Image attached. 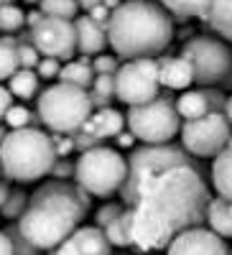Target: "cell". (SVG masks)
Returning a JSON list of instances; mask_svg holds the SVG:
<instances>
[{
	"instance_id": "cell-48",
	"label": "cell",
	"mask_w": 232,
	"mask_h": 255,
	"mask_svg": "<svg viewBox=\"0 0 232 255\" xmlns=\"http://www.w3.org/2000/svg\"><path fill=\"white\" fill-rule=\"evenodd\" d=\"M26 3H28V5H38V0H26Z\"/></svg>"
},
{
	"instance_id": "cell-29",
	"label": "cell",
	"mask_w": 232,
	"mask_h": 255,
	"mask_svg": "<svg viewBox=\"0 0 232 255\" xmlns=\"http://www.w3.org/2000/svg\"><path fill=\"white\" fill-rule=\"evenodd\" d=\"M26 204H28V194H26V191L23 189H10L5 202H3V207H0V217L15 222L20 215H23Z\"/></svg>"
},
{
	"instance_id": "cell-17",
	"label": "cell",
	"mask_w": 232,
	"mask_h": 255,
	"mask_svg": "<svg viewBox=\"0 0 232 255\" xmlns=\"http://www.w3.org/2000/svg\"><path fill=\"white\" fill-rule=\"evenodd\" d=\"M204 222L209 225L212 232H217L220 238H230L232 240V202L225 199V197L209 199Z\"/></svg>"
},
{
	"instance_id": "cell-37",
	"label": "cell",
	"mask_w": 232,
	"mask_h": 255,
	"mask_svg": "<svg viewBox=\"0 0 232 255\" xmlns=\"http://www.w3.org/2000/svg\"><path fill=\"white\" fill-rule=\"evenodd\" d=\"M72 140H74V151H79V153L90 151V148H95V145H102V140H100L97 135H92V133H87V130H82V128L72 133Z\"/></svg>"
},
{
	"instance_id": "cell-18",
	"label": "cell",
	"mask_w": 232,
	"mask_h": 255,
	"mask_svg": "<svg viewBox=\"0 0 232 255\" xmlns=\"http://www.w3.org/2000/svg\"><path fill=\"white\" fill-rule=\"evenodd\" d=\"M212 184L217 194L232 202V148H222L212 161Z\"/></svg>"
},
{
	"instance_id": "cell-50",
	"label": "cell",
	"mask_w": 232,
	"mask_h": 255,
	"mask_svg": "<svg viewBox=\"0 0 232 255\" xmlns=\"http://www.w3.org/2000/svg\"><path fill=\"white\" fill-rule=\"evenodd\" d=\"M227 148H232V135H230V140H227Z\"/></svg>"
},
{
	"instance_id": "cell-30",
	"label": "cell",
	"mask_w": 232,
	"mask_h": 255,
	"mask_svg": "<svg viewBox=\"0 0 232 255\" xmlns=\"http://www.w3.org/2000/svg\"><path fill=\"white\" fill-rule=\"evenodd\" d=\"M38 10L44 15H54V18H67L72 20L79 10L77 0H38Z\"/></svg>"
},
{
	"instance_id": "cell-39",
	"label": "cell",
	"mask_w": 232,
	"mask_h": 255,
	"mask_svg": "<svg viewBox=\"0 0 232 255\" xmlns=\"http://www.w3.org/2000/svg\"><path fill=\"white\" fill-rule=\"evenodd\" d=\"M110 13H113V10H110V8H105L102 3L87 10V15H90L92 20H97V23H100V26H105V28H108V20H110Z\"/></svg>"
},
{
	"instance_id": "cell-23",
	"label": "cell",
	"mask_w": 232,
	"mask_h": 255,
	"mask_svg": "<svg viewBox=\"0 0 232 255\" xmlns=\"http://www.w3.org/2000/svg\"><path fill=\"white\" fill-rule=\"evenodd\" d=\"M102 232L113 248H120V250L130 248V207H125L108 227H102Z\"/></svg>"
},
{
	"instance_id": "cell-10",
	"label": "cell",
	"mask_w": 232,
	"mask_h": 255,
	"mask_svg": "<svg viewBox=\"0 0 232 255\" xmlns=\"http://www.w3.org/2000/svg\"><path fill=\"white\" fill-rule=\"evenodd\" d=\"M158 67L156 59H130L115 72V97L120 102L140 105L158 95Z\"/></svg>"
},
{
	"instance_id": "cell-28",
	"label": "cell",
	"mask_w": 232,
	"mask_h": 255,
	"mask_svg": "<svg viewBox=\"0 0 232 255\" xmlns=\"http://www.w3.org/2000/svg\"><path fill=\"white\" fill-rule=\"evenodd\" d=\"M23 26H26V13L15 3L0 5V31L3 33H18Z\"/></svg>"
},
{
	"instance_id": "cell-42",
	"label": "cell",
	"mask_w": 232,
	"mask_h": 255,
	"mask_svg": "<svg viewBox=\"0 0 232 255\" xmlns=\"http://www.w3.org/2000/svg\"><path fill=\"white\" fill-rule=\"evenodd\" d=\"M0 255H13V243L5 230H0Z\"/></svg>"
},
{
	"instance_id": "cell-25",
	"label": "cell",
	"mask_w": 232,
	"mask_h": 255,
	"mask_svg": "<svg viewBox=\"0 0 232 255\" xmlns=\"http://www.w3.org/2000/svg\"><path fill=\"white\" fill-rule=\"evenodd\" d=\"M90 100L92 108H110V102L115 97V74H95L92 84H90Z\"/></svg>"
},
{
	"instance_id": "cell-1",
	"label": "cell",
	"mask_w": 232,
	"mask_h": 255,
	"mask_svg": "<svg viewBox=\"0 0 232 255\" xmlns=\"http://www.w3.org/2000/svg\"><path fill=\"white\" fill-rule=\"evenodd\" d=\"M209 199L199 163L168 166L145 176L128 202L130 248L140 253L166 250L179 232L204 222Z\"/></svg>"
},
{
	"instance_id": "cell-3",
	"label": "cell",
	"mask_w": 232,
	"mask_h": 255,
	"mask_svg": "<svg viewBox=\"0 0 232 255\" xmlns=\"http://www.w3.org/2000/svg\"><path fill=\"white\" fill-rule=\"evenodd\" d=\"M108 46L120 59H153L168 49L174 38V23L153 0L120 3L108 20Z\"/></svg>"
},
{
	"instance_id": "cell-2",
	"label": "cell",
	"mask_w": 232,
	"mask_h": 255,
	"mask_svg": "<svg viewBox=\"0 0 232 255\" xmlns=\"http://www.w3.org/2000/svg\"><path fill=\"white\" fill-rule=\"evenodd\" d=\"M90 212V194L72 181H46L28 197L23 215L15 220L23 238L38 250L64 243Z\"/></svg>"
},
{
	"instance_id": "cell-45",
	"label": "cell",
	"mask_w": 232,
	"mask_h": 255,
	"mask_svg": "<svg viewBox=\"0 0 232 255\" xmlns=\"http://www.w3.org/2000/svg\"><path fill=\"white\" fill-rule=\"evenodd\" d=\"M8 191H10V186H8L5 181H0V207H3V202H5V197H8Z\"/></svg>"
},
{
	"instance_id": "cell-4",
	"label": "cell",
	"mask_w": 232,
	"mask_h": 255,
	"mask_svg": "<svg viewBox=\"0 0 232 255\" xmlns=\"http://www.w3.org/2000/svg\"><path fill=\"white\" fill-rule=\"evenodd\" d=\"M54 161V138L38 128L8 130L0 143V168L10 181H36L49 174Z\"/></svg>"
},
{
	"instance_id": "cell-32",
	"label": "cell",
	"mask_w": 232,
	"mask_h": 255,
	"mask_svg": "<svg viewBox=\"0 0 232 255\" xmlns=\"http://www.w3.org/2000/svg\"><path fill=\"white\" fill-rule=\"evenodd\" d=\"M5 232H8V238H10V243H13V255H41V250L23 238V232L18 230L15 222H10V225L5 227Z\"/></svg>"
},
{
	"instance_id": "cell-31",
	"label": "cell",
	"mask_w": 232,
	"mask_h": 255,
	"mask_svg": "<svg viewBox=\"0 0 232 255\" xmlns=\"http://www.w3.org/2000/svg\"><path fill=\"white\" fill-rule=\"evenodd\" d=\"M18 67V54L13 38H0V82H5Z\"/></svg>"
},
{
	"instance_id": "cell-34",
	"label": "cell",
	"mask_w": 232,
	"mask_h": 255,
	"mask_svg": "<svg viewBox=\"0 0 232 255\" xmlns=\"http://www.w3.org/2000/svg\"><path fill=\"white\" fill-rule=\"evenodd\" d=\"M204 92V100H207V108L209 113H222L225 115V102H227V95L222 87H202Z\"/></svg>"
},
{
	"instance_id": "cell-16",
	"label": "cell",
	"mask_w": 232,
	"mask_h": 255,
	"mask_svg": "<svg viewBox=\"0 0 232 255\" xmlns=\"http://www.w3.org/2000/svg\"><path fill=\"white\" fill-rule=\"evenodd\" d=\"M82 130L97 135L100 140L115 138L120 130H125V115L117 113L115 108H100L97 113H92L87 120H84Z\"/></svg>"
},
{
	"instance_id": "cell-49",
	"label": "cell",
	"mask_w": 232,
	"mask_h": 255,
	"mask_svg": "<svg viewBox=\"0 0 232 255\" xmlns=\"http://www.w3.org/2000/svg\"><path fill=\"white\" fill-rule=\"evenodd\" d=\"M5 3H13V0H0V5H5Z\"/></svg>"
},
{
	"instance_id": "cell-19",
	"label": "cell",
	"mask_w": 232,
	"mask_h": 255,
	"mask_svg": "<svg viewBox=\"0 0 232 255\" xmlns=\"http://www.w3.org/2000/svg\"><path fill=\"white\" fill-rule=\"evenodd\" d=\"M174 105H176V113L181 120H194V118H202L209 113L202 87L199 90H181V95H179V100H174Z\"/></svg>"
},
{
	"instance_id": "cell-26",
	"label": "cell",
	"mask_w": 232,
	"mask_h": 255,
	"mask_svg": "<svg viewBox=\"0 0 232 255\" xmlns=\"http://www.w3.org/2000/svg\"><path fill=\"white\" fill-rule=\"evenodd\" d=\"M3 123L10 128V130H18V128H38V113H31L23 105H10L3 115Z\"/></svg>"
},
{
	"instance_id": "cell-47",
	"label": "cell",
	"mask_w": 232,
	"mask_h": 255,
	"mask_svg": "<svg viewBox=\"0 0 232 255\" xmlns=\"http://www.w3.org/2000/svg\"><path fill=\"white\" fill-rule=\"evenodd\" d=\"M8 130H10V128H8V125H5L3 120H0V143H3V138L8 135Z\"/></svg>"
},
{
	"instance_id": "cell-41",
	"label": "cell",
	"mask_w": 232,
	"mask_h": 255,
	"mask_svg": "<svg viewBox=\"0 0 232 255\" xmlns=\"http://www.w3.org/2000/svg\"><path fill=\"white\" fill-rule=\"evenodd\" d=\"M115 138H117V148H133V140H135V135L130 130H120Z\"/></svg>"
},
{
	"instance_id": "cell-11",
	"label": "cell",
	"mask_w": 232,
	"mask_h": 255,
	"mask_svg": "<svg viewBox=\"0 0 232 255\" xmlns=\"http://www.w3.org/2000/svg\"><path fill=\"white\" fill-rule=\"evenodd\" d=\"M31 44L41 56H51L59 61H69L77 51V38H74V23L67 18H54V15H41L36 23L28 28Z\"/></svg>"
},
{
	"instance_id": "cell-21",
	"label": "cell",
	"mask_w": 232,
	"mask_h": 255,
	"mask_svg": "<svg viewBox=\"0 0 232 255\" xmlns=\"http://www.w3.org/2000/svg\"><path fill=\"white\" fill-rule=\"evenodd\" d=\"M59 82H67V84H77V87H84L90 90V84L95 79V72H92V64L87 59H69L64 67L59 69Z\"/></svg>"
},
{
	"instance_id": "cell-13",
	"label": "cell",
	"mask_w": 232,
	"mask_h": 255,
	"mask_svg": "<svg viewBox=\"0 0 232 255\" xmlns=\"http://www.w3.org/2000/svg\"><path fill=\"white\" fill-rule=\"evenodd\" d=\"M54 255H110L113 245L105 238L102 227L90 225V227H77L72 235L59 243L54 250Z\"/></svg>"
},
{
	"instance_id": "cell-5",
	"label": "cell",
	"mask_w": 232,
	"mask_h": 255,
	"mask_svg": "<svg viewBox=\"0 0 232 255\" xmlns=\"http://www.w3.org/2000/svg\"><path fill=\"white\" fill-rule=\"evenodd\" d=\"M90 92L77 84L56 82L38 95L36 113L51 133H74L92 115Z\"/></svg>"
},
{
	"instance_id": "cell-14",
	"label": "cell",
	"mask_w": 232,
	"mask_h": 255,
	"mask_svg": "<svg viewBox=\"0 0 232 255\" xmlns=\"http://www.w3.org/2000/svg\"><path fill=\"white\" fill-rule=\"evenodd\" d=\"M74 23V38H77V51L82 56H97L108 49V31L100 26L90 15H77Z\"/></svg>"
},
{
	"instance_id": "cell-12",
	"label": "cell",
	"mask_w": 232,
	"mask_h": 255,
	"mask_svg": "<svg viewBox=\"0 0 232 255\" xmlns=\"http://www.w3.org/2000/svg\"><path fill=\"white\" fill-rule=\"evenodd\" d=\"M166 255H230L225 238H220L217 232L209 227H189L168 243Z\"/></svg>"
},
{
	"instance_id": "cell-46",
	"label": "cell",
	"mask_w": 232,
	"mask_h": 255,
	"mask_svg": "<svg viewBox=\"0 0 232 255\" xmlns=\"http://www.w3.org/2000/svg\"><path fill=\"white\" fill-rule=\"evenodd\" d=\"M120 3H122V0H102V5H105V8H110V10H115Z\"/></svg>"
},
{
	"instance_id": "cell-8",
	"label": "cell",
	"mask_w": 232,
	"mask_h": 255,
	"mask_svg": "<svg viewBox=\"0 0 232 255\" xmlns=\"http://www.w3.org/2000/svg\"><path fill=\"white\" fill-rule=\"evenodd\" d=\"M181 56L192 64L194 82H199V87H220L222 79L232 72V49L212 36L189 38Z\"/></svg>"
},
{
	"instance_id": "cell-20",
	"label": "cell",
	"mask_w": 232,
	"mask_h": 255,
	"mask_svg": "<svg viewBox=\"0 0 232 255\" xmlns=\"http://www.w3.org/2000/svg\"><path fill=\"white\" fill-rule=\"evenodd\" d=\"M204 18L222 38L232 41V0H212Z\"/></svg>"
},
{
	"instance_id": "cell-22",
	"label": "cell",
	"mask_w": 232,
	"mask_h": 255,
	"mask_svg": "<svg viewBox=\"0 0 232 255\" xmlns=\"http://www.w3.org/2000/svg\"><path fill=\"white\" fill-rule=\"evenodd\" d=\"M5 82H8V92L18 100H31L38 92V84H41L36 69H15Z\"/></svg>"
},
{
	"instance_id": "cell-52",
	"label": "cell",
	"mask_w": 232,
	"mask_h": 255,
	"mask_svg": "<svg viewBox=\"0 0 232 255\" xmlns=\"http://www.w3.org/2000/svg\"><path fill=\"white\" fill-rule=\"evenodd\" d=\"M0 176H3V168H0Z\"/></svg>"
},
{
	"instance_id": "cell-7",
	"label": "cell",
	"mask_w": 232,
	"mask_h": 255,
	"mask_svg": "<svg viewBox=\"0 0 232 255\" xmlns=\"http://www.w3.org/2000/svg\"><path fill=\"white\" fill-rule=\"evenodd\" d=\"M125 125L143 143H171L179 135L181 118L176 113L174 97L156 95L148 102L130 105L128 115H125Z\"/></svg>"
},
{
	"instance_id": "cell-43",
	"label": "cell",
	"mask_w": 232,
	"mask_h": 255,
	"mask_svg": "<svg viewBox=\"0 0 232 255\" xmlns=\"http://www.w3.org/2000/svg\"><path fill=\"white\" fill-rule=\"evenodd\" d=\"M102 0H77V5L82 8V10H90V8H95V5H100Z\"/></svg>"
},
{
	"instance_id": "cell-40",
	"label": "cell",
	"mask_w": 232,
	"mask_h": 255,
	"mask_svg": "<svg viewBox=\"0 0 232 255\" xmlns=\"http://www.w3.org/2000/svg\"><path fill=\"white\" fill-rule=\"evenodd\" d=\"M13 105V95L8 92V87H3L0 84V120H3V115H5V110Z\"/></svg>"
},
{
	"instance_id": "cell-53",
	"label": "cell",
	"mask_w": 232,
	"mask_h": 255,
	"mask_svg": "<svg viewBox=\"0 0 232 255\" xmlns=\"http://www.w3.org/2000/svg\"><path fill=\"white\" fill-rule=\"evenodd\" d=\"M230 255H232V253H230Z\"/></svg>"
},
{
	"instance_id": "cell-6",
	"label": "cell",
	"mask_w": 232,
	"mask_h": 255,
	"mask_svg": "<svg viewBox=\"0 0 232 255\" xmlns=\"http://www.w3.org/2000/svg\"><path fill=\"white\" fill-rule=\"evenodd\" d=\"M74 179L90 197H113L125 179V158L117 148L95 145L74 161Z\"/></svg>"
},
{
	"instance_id": "cell-51",
	"label": "cell",
	"mask_w": 232,
	"mask_h": 255,
	"mask_svg": "<svg viewBox=\"0 0 232 255\" xmlns=\"http://www.w3.org/2000/svg\"><path fill=\"white\" fill-rule=\"evenodd\" d=\"M110 255H113V253H110ZM117 255H128V253H117Z\"/></svg>"
},
{
	"instance_id": "cell-24",
	"label": "cell",
	"mask_w": 232,
	"mask_h": 255,
	"mask_svg": "<svg viewBox=\"0 0 232 255\" xmlns=\"http://www.w3.org/2000/svg\"><path fill=\"white\" fill-rule=\"evenodd\" d=\"M158 5L179 18H204L212 0H158Z\"/></svg>"
},
{
	"instance_id": "cell-15",
	"label": "cell",
	"mask_w": 232,
	"mask_h": 255,
	"mask_svg": "<svg viewBox=\"0 0 232 255\" xmlns=\"http://www.w3.org/2000/svg\"><path fill=\"white\" fill-rule=\"evenodd\" d=\"M158 67V84L166 90H189L194 84V69L184 56H163L156 61Z\"/></svg>"
},
{
	"instance_id": "cell-35",
	"label": "cell",
	"mask_w": 232,
	"mask_h": 255,
	"mask_svg": "<svg viewBox=\"0 0 232 255\" xmlns=\"http://www.w3.org/2000/svg\"><path fill=\"white\" fill-rule=\"evenodd\" d=\"M49 174H51L54 179H59V181L74 179V161H69L67 156H56V161H54L51 168H49Z\"/></svg>"
},
{
	"instance_id": "cell-38",
	"label": "cell",
	"mask_w": 232,
	"mask_h": 255,
	"mask_svg": "<svg viewBox=\"0 0 232 255\" xmlns=\"http://www.w3.org/2000/svg\"><path fill=\"white\" fill-rule=\"evenodd\" d=\"M92 72L95 74H115L117 72V56L97 54V59L92 61Z\"/></svg>"
},
{
	"instance_id": "cell-33",
	"label": "cell",
	"mask_w": 232,
	"mask_h": 255,
	"mask_svg": "<svg viewBox=\"0 0 232 255\" xmlns=\"http://www.w3.org/2000/svg\"><path fill=\"white\" fill-rule=\"evenodd\" d=\"M122 209H125L122 202H108V204H102V207L95 212V225H97V227H108Z\"/></svg>"
},
{
	"instance_id": "cell-36",
	"label": "cell",
	"mask_w": 232,
	"mask_h": 255,
	"mask_svg": "<svg viewBox=\"0 0 232 255\" xmlns=\"http://www.w3.org/2000/svg\"><path fill=\"white\" fill-rule=\"evenodd\" d=\"M59 69H61V61L59 59H51V56L38 59V64H36L38 79H56L59 77Z\"/></svg>"
},
{
	"instance_id": "cell-27",
	"label": "cell",
	"mask_w": 232,
	"mask_h": 255,
	"mask_svg": "<svg viewBox=\"0 0 232 255\" xmlns=\"http://www.w3.org/2000/svg\"><path fill=\"white\" fill-rule=\"evenodd\" d=\"M13 44H15V54H18V67L20 69H36L41 54L31 44V36L28 33H20L18 38H13Z\"/></svg>"
},
{
	"instance_id": "cell-44",
	"label": "cell",
	"mask_w": 232,
	"mask_h": 255,
	"mask_svg": "<svg viewBox=\"0 0 232 255\" xmlns=\"http://www.w3.org/2000/svg\"><path fill=\"white\" fill-rule=\"evenodd\" d=\"M225 118L232 125V95H227V102H225Z\"/></svg>"
},
{
	"instance_id": "cell-9",
	"label": "cell",
	"mask_w": 232,
	"mask_h": 255,
	"mask_svg": "<svg viewBox=\"0 0 232 255\" xmlns=\"http://www.w3.org/2000/svg\"><path fill=\"white\" fill-rule=\"evenodd\" d=\"M181 148L194 158H215L232 135V125L222 113H207L194 120H184L181 128Z\"/></svg>"
}]
</instances>
